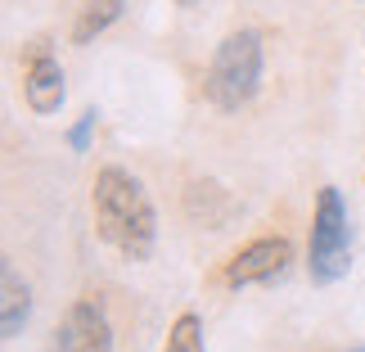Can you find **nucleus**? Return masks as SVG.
Listing matches in <instances>:
<instances>
[{
    "mask_svg": "<svg viewBox=\"0 0 365 352\" xmlns=\"http://www.w3.org/2000/svg\"><path fill=\"white\" fill-rule=\"evenodd\" d=\"M91 217L95 235L126 262H149L158 244V213L145 190V181L131 176L126 167L108 163L91 181Z\"/></svg>",
    "mask_w": 365,
    "mask_h": 352,
    "instance_id": "obj_1",
    "label": "nucleus"
},
{
    "mask_svg": "<svg viewBox=\"0 0 365 352\" xmlns=\"http://www.w3.org/2000/svg\"><path fill=\"white\" fill-rule=\"evenodd\" d=\"M262 73H266L262 32L257 27H235V32L221 36V46L212 50V64H207V77H203L207 104L221 109V114H240L257 100Z\"/></svg>",
    "mask_w": 365,
    "mask_h": 352,
    "instance_id": "obj_2",
    "label": "nucleus"
},
{
    "mask_svg": "<svg viewBox=\"0 0 365 352\" xmlns=\"http://www.w3.org/2000/svg\"><path fill=\"white\" fill-rule=\"evenodd\" d=\"M352 266V221L339 186H320L312 208V235H307V280L316 289L339 285Z\"/></svg>",
    "mask_w": 365,
    "mask_h": 352,
    "instance_id": "obj_3",
    "label": "nucleus"
},
{
    "mask_svg": "<svg viewBox=\"0 0 365 352\" xmlns=\"http://www.w3.org/2000/svg\"><path fill=\"white\" fill-rule=\"evenodd\" d=\"M293 262V244L289 235H257L240 244L221 262V285L230 289H248V285H266V280L284 276V266Z\"/></svg>",
    "mask_w": 365,
    "mask_h": 352,
    "instance_id": "obj_4",
    "label": "nucleus"
},
{
    "mask_svg": "<svg viewBox=\"0 0 365 352\" xmlns=\"http://www.w3.org/2000/svg\"><path fill=\"white\" fill-rule=\"evenodd\" d=\"M63 68L54 59V50L46 41H36L32 50H27V64H23V104L32 109L36 118H54L63 109Z\"/></svg>",
    "mask_w": 365,
    "mask_h": 352,
    "instance_id": "obj_5",
    "label": "nucleus"
},
{
    "mask_svg": "<svg viewBox=\"0 0 365 352\" xmlns=\"http://www.w3.org/2000/svg\"><path fill=\"white\" fill-rule=\"evenodd\" d=\"M59 352H113V321H108L100 293H81L68 307L59 330Z\"/></svg>",
    "mask_w": 365,
    "mask_h": 352,
    "instance_id": "obj_6",
    "label": "nucleus"
},
{
    "mask_svg": "<svg viewBox=\"0 0 365 352\" xmlns=\"http://www.w3.org/2000/svg\"><path fill=\"white\" fill-rule=\"evenodd\" d=\"M185 217L203 231H221L235 217V199L230 190H221L217 181H194L185 190Z\"/></svg>",
    "mask_w": 365,
    "mask_h": 352,
    "instance_id": "obj_7",
    "label": "nucleus"
},
{
    "mask_svg": "<svg viewBox=\"0 0 365 352\" xmlns=\"http://www.w3.org/2000/svg\"><path fill=\"white\" fill-rule=\"evenodd\" d=\"M27 316H32V289L19 276V266L5 258V271H0V334L5 339H19Z\"/></svg>",
    "mask_w": 365,
    "mask_h": 352,
    "instance_id": "obj_8",
    "label": "nucleus"
},
{
    "mask_svg": "<svg viewBox=\"0 0 365 352\" xmlns=\"http://www.w3.org/2000/svg\"><path fill=\"white\" fill-rule=\"evenodd\" d=\"M122 14H126V0H86V5L77 9V19H73L68 41H73V46H91L95 36H104L108 27L122 19Z\"/></svg>",
    "mask_w": 365,
    "mask_h": 352,
    "instance_id": "obj_9",
    "label": "nucleus"
},
{
    "mask_svg": "<svg viewBox=\"0 0 365 352\" xmlns=\"http://www.w3.org/2000/svg\"><path fill=\"white\" fill-rule=\"evenodd\" d=\"M163 352H207L203 348V316L199 312H180L172 326H167Z\"/></svg>",
    "mask_w": 365,
    "mask_h": 352,
    "instance_id": "obj_10",
    "label": "nucleus"
},
{
    "mask_svg": "<svg viewBox=\"0 0 365 352\" xmlns=\"http://www.w3.org/2000/svg\"><path fill=\"white\" fill-rule=\"evenodd\" d=\"M91 131H95V109H86V114L77 118V126L68 131V145H73V154H86V145H91Z\"/></svg>",
    "mask_w": 365,
    "mask_h": 352,
    "instance_id": "obj_11",
    "label": "nucleus"
},
{
    "mask_svg": "<svg viewBox=\"0 0 365 352\" xmlns=\"http://www.w3.org/2000/svg\"><path fill=\"white\" fill-rule=\"evenodd\" d=\"M176 9H194V5H203V0H172Z\"/></svg>",
    "mask_w": 365,
    "mask_h": 352,
    "instance_id": "obj_12",
    "label": "nucleus"
},
{
    "mask_svg": "<svg viewBox=\"0 0 365 352\" xmlns=\"http://www.w3.org/2000/svg\"><path fill=\"white\" fill-rule=\"evenodd\" d=\"M347 352H365V343H361V348H347Z\"/></svg>",
    "mask_w": 365,
    "mask_h": 352,
    "instance_id": "obj_13",
    "label": "nucleus"
}]
</instances>
